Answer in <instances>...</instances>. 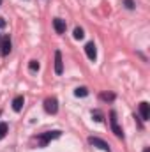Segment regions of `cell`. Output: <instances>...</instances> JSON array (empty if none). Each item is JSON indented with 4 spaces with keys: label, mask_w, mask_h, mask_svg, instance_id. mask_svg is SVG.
Listing matches in <instances>:
<instances>
[{
    "label": "cell",
    "mask_w": 150,
    "mask_h": 152,
    "mask_svg": "<svg viewBox=\"0 0 150 152\" xmlns=\"http://www.w3.org/2000/svg\"><path fill=\"white\" fill-rule=\"evenodd\" d=\"M60 131H48V133H44V134H41L37 140H39V145L41 147H46L48 145V142H51V140H55V138H60Z\"/></svg>",
    "instance_id": "obj_1"
},
{
    "label": "cell",
    "mask_w": 150,
    "mask_h": 152,
    "mask_svg": "<svg viewBox=\"0 0 150 152\" xmlns=\"http://www.w3.org/2000/svg\"><path fill=\"white\" fill-rule=\"evenodd\" d=\"M44 110H46L48 113L55 115L58 112V101H57L55 97H48V99L44 101Z\"/></svg>",
    "instance_id": "obj_2"
},
{
    "label": "cell",
    "mask_w": 150,
    "mask_h": 152,
    "mask_svg": "<svg viewBox=\"0 0 150 152\" xmlns=\"http://www.w3.org/2000/svg\"><path fill=\"white\" fill-rule=\"evenodd\" d=\"M88 143H90L92 147H97V149H101V151H104V152H110V145H108L104 140H101V138L90 136V138H88Z\"/></svg>",
    "instance_id": "obj_3"
},
{
    "label": "cell",
    "mask_w": 150,
    "mask_h": 152,
    "mask_svg": "<svg viewBox=\"0 0 150 152\" xmlns=\"http://www.w3.org/2000/svg\"><path fill=\"white\" fill-rule=\"evenodd\" d=\"M110 124H111L113 133H115L118 138H124V133H122V129H120V126H118V120H117V113H115V112H110Z\"/></svg>",
    "instance_id": "obj_4"
},
{
    "label": "cell",
    "mask_w": 150,
    "mask_h": 152,
    "mask_svg": "<svg viewBox=\"0 0 150 152\" xmlns=\"http://www.w3.org/2000/svg\"><path fill=\"white\" fill-rule=\"evenodd\" d=\"M0 53L2 55H9L11 53V39H9V36H4L2 41H0Z\"/></svg>",
    "instance_id": "obj_5"
},
{
    "label": "cell",
    "mask_w": 150,
    "mask_h": 152,
    "mask_svg": "<svg viewBox=\"0 0 150 152\" xmlns=\"http://www.w3.org/2000/svg\"><path fill=\"white\" fill-rule=\"evenodd\" d=\"M55 73L57 75H62L64 73V62H62V53L57 50L55 51Z\"/></svg>",
    "instance_id": "obj_6"
},
{
    "label": "cell",
    "mask_w": 150,
    "mask_h": 152,
    "mask_svg": "<svg viewBox=\"0 0 150 152\" xmlns=\"http://www.w3.org/2000/svg\"><path fill=\"white\" fill-rule=\"evenodd\" d=\"M85 53H87V57H88L90 60H95V58H97L95 44H94V42H87V46H85Z\"/></svg>",
    "instance_id": "obj_7"
},
{
    "label": "cell",
    "mask_w": 150,
    "mask_h": 152,
    "mask_svg": "<svg viewBox=\"0 0 150 152\" xmlns=\"http://www.w3.org/2000/svg\"><path fill=\"white\" fill-rule=\"evenodd\" d=\"M140 115H141L143 120H149L150 118V104L147 103V101L140 103Z\"/></svg>",
    "instance_id": "obj_8"
},
{
    "label": "cell",
    "mask_w": 150,
    "mask_h": 152,
    "mask_svg": "<svg viewBox=\"0 0 150 152\" xmlns=\"http://www.w3.org/2000/svg\"><path fill=\"white\" fill-rule=\"evenodd\" d=\"M53 27H55L57 34H64V32H66V21L60 20V18H55V20H53Z\"/></svg>",
    "instance_id": "obj_9"
},
{
    "label": "cell",
    "mask_w": 150,
    "mask_h": 152,
    "mask_svg": "<svg viewBox=\"0 0 150 152\" xmlns=\"http://www.w3.org/2000/svg\"><path fill=\"white\" fill-rule=\"evenodd\" d=\"M23 104H25L23 96H16V97H14V101H12V110H14V112H21Z\"/></svg>",
    "instance_id": "obj_10"
},
{
    "label": "cell",
    "mask_w": 150,
    "mask_h": 152,
    "mask_svg": "<svg viewBox=\"0 0 150 152\" xmlns=\"http://www.w3.org/2000/svg\"><path fill=\"white\" fill-rule=\"evenodd\" d=\"M74 96L76 97H85V96H88V88H87V87H78L74 90Z\"/></svg>",
    "instance_id": "obj_11"
},
{
    "label": "cell",
    "mask_w": 150,
    "mask_h": 152,
    "mask_svg": "<svg viewBox=\"0 0 150 152\" xmlns=\"http://www.w3.org/2000/svg\"><path fill=\"white\" fill-rule=\"evenodd\" d=\"M39 67H41V66H39V62H37V60H30V62H28V69H30L32 73H37V71H39Z\"/></svg>",
    "instance_id": "obj_12"
},
{
    "label": "cell",
    "mask_w": 150,
    "mask_h": 152,
    "mask_svg": "<svg viewBox=\"0 0 150 152\" xmlns=\"http://www.w3.org/2000/svg\"><path fill=\"white\" fill-rule=\"evenodd\" d=\"M83 37H85V32H83V28L76 27V28H74V39H83Z\"/></svg>",
    "instance_id": "obj_13"
},
{
    "label": "cell",
    "mask_w": 150,
    "mask_h": 152,
    "mask_svg": "<svg viewBox=\"0 0 150 152\" xmlns=\"http://www.w3.org/2000/svg\"><path fill=\"white\" fill-rule=\"evenodd\" d=\"M92 117H94L95 122H103V113H101L99 110H94V112H92Z\"/></svg>",
    "instance_id": "obj_14"
},
{
    "label": "cell",
    "mask_w": 150,
    "mask_h": 152,
    "mask_svg": "<svg viewBox=\"0 0 150 152\" xmlns=\"http://www.w3.org/2000/svg\"><path fill=\"white\" fill-rule=\"evenodd\" d=\"M101 99H103V101H113V99H115V94H108V92H103V94H101Z\"/></svg>",
    "instance_id": "obj_15"
},
{
    "label": "cell",
    "mask_w": 150,
    "mask_h": 152,
    "mask_svg": "<svg viewBox=\"0 0 150 152\" xmlns=\"http://www.w3.org/2000/svg\"><path fill=\"white\" fill-rule=\"evenodd\" d=\"M5 133H7V124H4V122H0V140L5 136Z\"/></svg>",
    "instance_id": "obj_16"
},
{
    "label": "cell",
    "mask_w": 150,
    "mask_h": 152,
    "mask_svg": "<svg viewBox=\"0 0 150 152\" xmlns=\"http://www.w3.org/2000/svg\"><path fill=\"white\" fill-rule=\"evenodd\" d=\"M124 4H125L127 9H134V2L133 0H124Z\"/></svg>",
    "instance_id": "obj_17"
},
{
    "label": "cell",
    "mask_w": 150,
    "mask_h": 152,
    "mask_svg": "<svg viewBox=\"0 0 150 152\" xmlns=\"http://www.w3.org/2000/svg\"><path fill=\"white\" fill-rule=\"evenodd\" d=\"M0 27H5V21H4V18H0Z\"/></svg>",
    "instance_id": "obj_18"
},
{
    "label": "cell",
    "mask_w": 150,
    "mask_h": 152,
    "mask_svg": "<svg viewBox=\"0 0 150 152\" xmlns=\"http://www.w3.org/2000/svg\"><path fill=\"white\" fill-rule=\"evenodd\" d=\"M143 152H150V149H149V147H147V149H145V151H143Z\"/></svg>",
    "instance_id": "obj_19"
},
{
    "label": "cell",
    "mask_w": 150,
    "mask_h": 152,
    "mask_svg": "<svg viewBox=\"0 0 150 152\" xmlns=\"http://www.w3.org/2000/svg\"><path fill=\"white\" fill-rule=\"evenodd\" d=\"M0 4H2V0H0Z\"/></svg>",
    "instance_id": "obj_20"
}]
</instances>
